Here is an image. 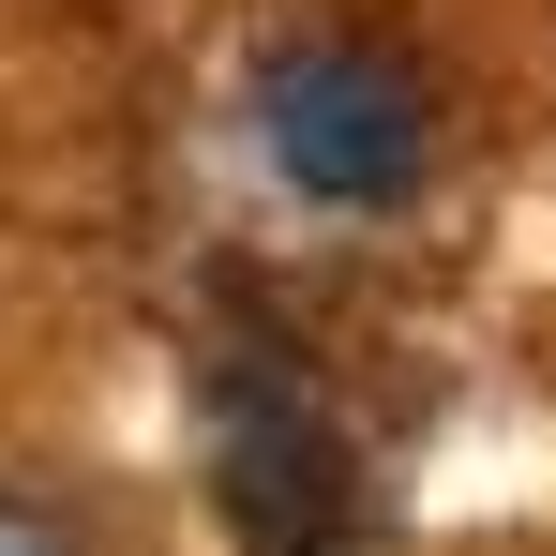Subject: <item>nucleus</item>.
I'll return each instance as SVG.
<instances>
[{
	"label": "nucleus",
	"mask_w": 556,
	"mask_h": 556,
	"mask_svg": "<svg viewBox=\"0 0 556 556\" xmlns=\"http://www.w3.org/2000/svg\"><path fill=\"white\" fill-rule=\"evenodd\" d=\"M256 136H271V166L301 195H331V211H391V195L437 166V76L391 46V30H286L271 61H256Z\"/></svg>",
	"instance_id": "f257e3e1"
},
{
	"label": "nucleus",
	"mask_w": 556,
	"mask_h": 556,
	"mask_svg": "<svg viewBox=\"0 0 556 556\" xmlns=\"http://www.w3.org/2000/svg\"><path fill=\"white\" fill-rule=\"evenodd\" d=\"M211 496L241 556H362V466L301 376H226L211 391Z\"/></svg>",
	"instance_id": "f03ea898"
},
{
	"label": "nucleus",
	"mask_w": 556,
	"mask_h": 556,
	"mask_svg": "<svg viewBox=\"0 0 556 556\" xmlns=\"http://www.w3.org/2000/svg\"><path fill=\"white\" fill-rule=\"evenodd\" d=\"M0 556H91V527H76L61 496H30V481H0Z\"/></svg>",
	"instance_id": "7ed1b4c3"
}]
</instances>
